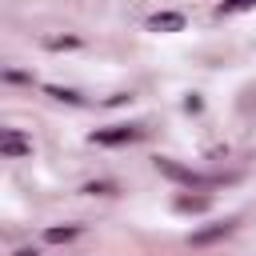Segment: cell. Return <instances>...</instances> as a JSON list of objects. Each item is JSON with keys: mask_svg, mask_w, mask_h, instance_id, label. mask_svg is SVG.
<instances>
[{"mask_svg": "<svg viewBox=\"0 0 256 256\" xmlns=\"http://www.w3.org/2000/svg\"><path fill=\"white\" fill-rule=\"evenodd\" d=\"M76 236V228H48V240L52 244H60V240H72Z\"/></svg>", "mask_w": 256, "mask_h": 256, "instance_id": "obj_4", "label": "cell"}, {"mask_svg": "<svg viewBox=\"0 0 256 256\" xmlns=\"http://www.w3.org/2000/svg\"><path fill=\"white\" fill-rule=\"evenodd\" d=\"M32 144L20 136V132H0V156H24Z\"/></svg>", "mask_w": 256, "mask_h": 256, "instance_id": "obj_3", "label": "cell"}, {"mask_svg": "<svg viewBox=\"0 0 256 256\" xmlns=\"http://www.w3.org/2000/svg\"><path fill=\"white\" fill-rule=\"evenodd\" d=\"M16 256H36V252H16Z\"/></svg>", "mask_w": 256, "mask_h": 256, "instance_id": "obj_7", "label": "cell"}, {"mask_svg": "<svg viewBox=\"0 0 256 256\" xmlns=\"http://www.w3.org/2000/svg\"><path fill=\"white\" fill-rule=\"evenodd\" d=\"M148 28H152V32H180V28H184V16H180V12H156V16L148 20Z\"/></svg>", "mask_w": 256, "mask_h": 256, "instance_id": "obj_2", "label": "cell"}, {"mask_svg": "<svg viewBox=\"0 0 256 256\" xmlns=\"http://www.w3.org/2000/svg\"><path fill=\"white\" fill-rule=\"evenodd\" d=\"M136 136H140V128L120 124V128H104V132H96L92 140H96V144H124V140H136Z\"/></svg>", "mask_w": 256, "mask_h": 256, "instance_id": "obj_1", "label": "cell"}, {"mask_svg": "<svg viewBox=\"0 0 256 256\" xmlns=\"http://www.w3.org/2000/svg\"><path fill=\"white\" fill-rule=\"evenodd\" d=\"M228 232V224H216V228H208V232H196V244H204V240H216V236H224Z\"/></svg>", "mask_w": 256, "mask_h": 256, "instance_id": "obj_5", "label": "cell"}, {"mask_svg": "<svg viewBox=\"0 0 256 256\" xmlns=\"http://www.w3.org/2000/svg\"><path fill=\"white\" fill-rule=\"evenodd\" d=\"M252 4H256V0H228L220 12H240V8H252Z\"/></svg>", "mask_w": 256, "mask_h": 256, "instance_id": "obj_6", "label": "cell"}]
</instances>
